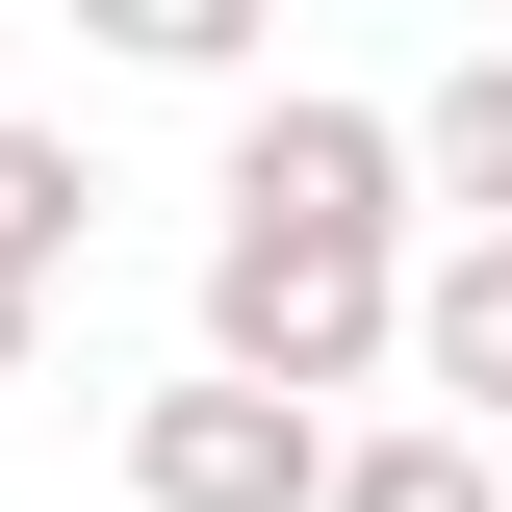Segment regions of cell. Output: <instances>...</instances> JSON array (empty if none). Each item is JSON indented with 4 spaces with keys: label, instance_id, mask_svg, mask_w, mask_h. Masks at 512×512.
<instances>
[{
    "label": "cell",
    "instance_id": "cell-8",
    "mask_svg": "<svg viewBox=\"0 0 512 512\" xmlns=\"http://www.w3.org/2000/svg\"><path fill=\"white\" fill-rule=\"evenodd\" d=\"M26 359H52V308H26V282H0V384H26Z\"/></svg>",
    "mask_w": 512,
    "mask_h": 512
},
{
    "label": "cell",
    "instance_id": "cell-1",
    "mask_svg": "<svg viewBox=\"0 0 512 512\" xmlns=\"http://www.w3.org/2000/svg\"><path fill=\"white\" fill-rule=\"evenodd\" d=\"M384 308H410V231L384 205H231L205 231V384L308 410V436L384 384Z\"/></svg>",
    "mask_w": 512,
    "mask_h": 512
},
{
    "label": "cell",
    "instance_id": "cell-4",
    "mask_svg": "<svg viewBox=\"0 0 512 512\" xmlns=\"http://www.w3.org/2000/svg\"><path fill=\"white\" fill-rule=\"evenodd\" d=\"M384 154H410V205H461V231H512V52H461L436 103H384Z\"/></svg>",
    "mask_w": 512,
    "mask_h": 512
},
{
    "label": "cell",
    "instance_id": "cell-7",
    "mask_svg": "<svg viewBox=\"0 0 512 512\" xmlns=\"http://www.w3.org/2000/svg\"><path fill=\"white\" fill-rule=\"evenodd\" d=\"M103 52H154V77H256V26H231V0H103Z\"/></svg>",
    "mask_w": 512,
    "mask_h": 512
},
{
    "label": "cell",
    "instance_id": "cell-2",
    "mask_svg": "<svg viewBox=\"0 0 512 512\" xmlns=\"http://www.w3.org/2000/svg\"><path fill=\"white\" fill-rule=\"evenodd\" d=\"M333 487V436H308V410H256V384H154V410H128V512H308Z\"/></svg>",
    "mask_w": 512,
    "mask_h": 512
},
{
    "label": "cell",
    "instance_id": "cell-6",
    "mask_svg": "<svg viewBox=\"0 0 512 512\" xmlns=\"http://www.w3.org/2000/svg\"><path fill=\"white\" fill-rule=\"evenodd\" d=\"M308 512H512V487H487V436H436V410H410V436H333Z\"/></svg>",
    "mask_w": 512,
    "mask_h": 512
},
{
    "label": "cell",
    "instance_id": "cell-3",
    "mask_svg": "<svg viewBox=\"0 0 512 512\" xmlns=\"http://www.w3.org/2000/svg\"><path fill=\"white\" fill-rule=\"evenodd\" d=\"M384 359L436 384V436H487V410H512V231L410 256V308H384Z\"/></svg>",
    "mask_w": 512,
    "mask_h": 512
},
{
    "label": "cell",
    "instance_id": "cell-5",
    "mask_svg": "<svg viewBox=\"0 0 512 512\" xmlns=\"http://www.w3.org/2000/svg\"><path fill=\"white\" fill-rule=\"evenodd\" d=\"M77 231H103V180H77V128H26V103H0V282L52 308V282H77Z\"/></svg>",
    "mask_w": 512,
    "mask_h": 512
}]
</instances>
